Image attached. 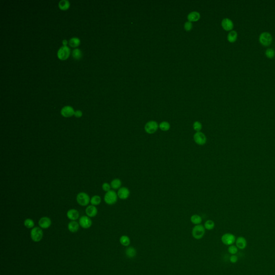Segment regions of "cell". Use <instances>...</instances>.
I'll return each mask as SVG.
<instances>
[{
    "instance_id": "6da1fadb",
    "label": "cell",
    "mask_w": 275,
    "mask_h": 275,
    "mask_svg": "<svg viewBox=\"0 0 275 275\" xmlns=\"http://www.w3.org/2000/svg\"><path fill=\"white\" fill-rule=\"evenodd\" d=\"M205 233V228L202 225H196L192 230V236L197 240L200 239L204 236Z\"/></svg>"
},
{
    "instance_id": "7a4b0ae2",
    "label": "cell",
    "mask_w": 275,
    "mask_h": 275,
    "mask_svg": "<svg viewBox=\"0 0 275 275\" xmlns=\"http://www.w3.org/2000/svg\"><path fill=\"white\" fill-rule=\"evenodd\" d=\"M118 195L116 192L113 190H110L107 192L104 196V201L106 203L111 205L116 203L118 200Z\"/></svg>"
},
{
    "instance_id": "3957f363",
    "label": "cell",
    "mask_w": 275,
    "mask_h": 275,
    "mask_svg": "<svg viewBox=\"0 0 275 275\" xmlns=\"http://www.w3.org/2000/svg\"><path fill=\"white\" fill-rule=\"evenodd\" d=\"M43 237V232L40 227L33 228L31 231V238L34 242H38L41 241Z\"/></svg>"
},
{
    "instance_id": "277c9868",
    "label": "cell",
    "mask_w": 275,
    "mask_h": 275,
    "mask_svg": "<svg viewBox=\"0 0 275 275\" xmlns=\"http://www.w3.org/2000/svg\"><path fill=\"white\" fill-rule=\"evenodd\" d=\"M76 200L80 205L85 206L88 205L90 203V199L87 194L85 192H80L76 196Z\"/></svg>"
},
{
    "instance_id": "5b68a950",
    "label": "cell",
    "mask_w": 275,
    "mask_h": 275,
    "mask_svg": "<svg viewBox=\"0 0 275 275\" xmlns=\"http://www.w3.org/2000/svg\"><path fill=\"white\" fill-rule=\"evenodd\" d=\"M159 128V125H158L156 122L154 120H151L145 124L144 128L146 133H147L148 134H153L157 131Z\"/></svg>"
},
{
    "instance_id": "8992f818",
    "label": "cell",
    "mask_w": 275,
    "mask_h": 275,
    "mask_svg": "<svg viewBox=\"0 0 275 275\" xmlns=\"http://www.w3.org/2000/svg\"><path fill=\"white\" fill-rule=\"evenodd\" d=\"M71 50L67 46H63L58 50L57 56L61 60H66L70 56Z\"/></svg>"
},
{
    "instance_id": "52a82bcc",
    "label": "cell",
    "mask_w": 275,
    "mask_h": 275,
    "mask_svg": "<svg viewBox=\"0 0 275 275\" xmlns=\"http://www.w3.org/2000/svg\"><path fill=\"white\" fill-rule=\"evenodd\" d=\"M236 237L232 233L224 234L221 238L222 242L226 246H231L235 243L236 241Z\"/></svg>"
},
{
    "instance_id": "ba28073f",
    "label": "cell",
    "mask_w": 275,
    "mask_h": 275,
    "mask_svg": "<svg viewBox=\"0 0 275 275\" xmlns=\"http://www.w3.org/2000/svg\"><path fill=\"white\" fill-rule=\"evenodd\" d=\"M259 40L261 44H262L264 46H268L271 44L272 37L271 34L269 32H263L260 35Z\"/></svg>"
},
{
    "instance_id": "9c48e42d",
    "label": "cell",
    "mask_w": 275,
    "mask_h": 275,
    "mask_svg": "<svg viewBox=\"0 0 275 275\" xmlns=\"http://www.w3.org/2000/svg\"><path fill=\"white\" fill-rule=\"evenodd\" d=\"M194 140L196 144L200 146L205 145L207 141L206 136L202 132H196L194 135Z\"/></svg>"
},
{
    "instance_id": "30bf717a",
    "label": "cell",
    "mask_w": 275,
    "mask_h": 275,
    "mask_svg": "<svg viewBox=\"0 0 275 275\" xmlns=\"http://www.w3.org/2000/svg\"><path fill=\"white\" fill-rule=\"evenodd\" d=\"M79 224L80 226L84 228H89L92 226V220L90 219V218L88 216H82L79 219Z\"/></svg>"
},
{
    "instance_id": "8fae6325",
    "label": "cell",
    "mask_w": 275,
    "mask_h": 275,
    "mask_svg": "<svg viewBox=\"0 0 275 275\" xmlns=\"http://www.w3.org/2000/svg\"><path fill=\"white\" fill-rule=\"evenodd\" d=\"M74 113L75 111L74 109L71 106H65L61 110V115L66 118L71 117L74 115Z\"/></svg>"
},
{
    "instance_id": "7c38bea8",
    "label": "cell",
    "mask_w": 275,
    "mask_h": 275,
    "mask_svg": "<svg viewBox=\"0 0 275 275\" xmlns=\"http://www.w3.org/2000/svg\"><path fill=\"white\" fill-rule=\"evenodd\" d=\"M130 195V191L129 189L126 187H122L119 189L117 195L121 200H126L129 197Z\"/></svg>"
},
{
    "instance_id": "4fadbf2b",
    "label": "cell",
    "mask_w": 275,
    "mask_h": 275,
    "mask_svg": "<svg viewBox=\"0 0 275 275\" xmlns=\"http://www.w3.org/2000/svg\"><path fill=\"white\" fill-rule=\"evenodd\" d=\"M38 224L41 228L43 229H46L51 226L52 224V221L50 218L47 217H44L40 218V220H39Z\"/></svg>"
},
{
    "instance_id": "5bb4252c",
    "label": "cell",
    "mask_w": 275,
    "mask_h": 275,
    "mask_svg": "<svg viewBox=\"0 0 275 275\" xmlns=\"http://www.w3.org/2000/svg\"><path fill=\"white\" fill-rule=\"evenodd\" d=\"M235 244L238 249L243 250L247 247V242L246 239L243 236H239L236 239Z\"/></svg>"
},
{
    "instance_id": "9a60e30c",
    "label": "cell",
    "mask_w": 275,
    "mask_h": 275,
    "mask_svg": "<svg viewBox=\"0 0 275 275\" xmlns=\"http://www.w3.org/2000/svg\"><path fill=\"white\" fill-rule=\"evenodd\" d=\"M221 25L225 30L230 31L233 29L234 24L233 22L230 19L226 18L222 20Z\"/></svg>"
},
{
    "instance_id": "2e32d148",
    "label": "cell",
    "mask_w": 275,
    "mask_h": 275,
    "mask_svg": "<svg viewBox=\"0 0 275 275\" xmlns=\"http://www.w3.org/2000/svg\"><path fill=\"white\" fill-rule=\"evenodd\" d=\"M97 209L94 205H89L86 209V215L89 217H94L97 214Z\"/></svg>"
},
{
    "instance_id": "e0dca14e",
    "label": "cell",
    "mask_w": 275,
    "mask_h": 275,
    "mask_svg": "<svg viewBox=\"0 0 275 275\" xmlns=\"http://www.w3.org/2000/svg\"><path fill=\"white\" fill-rule=\"evenodd\" d=\"M67 216L69 219L72 221H75L79 217V213L75 209H71L67 213Z\"/></svg>"
},
{
    "instance_id": "ac0fdd59",
    "label": "cell",
    "mask_w": 275,
    "mask_h": 275,
    "mask_svg": "<svg viewBox=\"0 0 275 275\" xmlns=\"http://www.w3.org/2000/svg\"><path fill=\"white\" fill-rule=\"evenodd\" d=\"M68 228L69 231L75 233L79 229V224L75 221H72L68 223Z\"/></svg>"
},
{
    "instance_id": "d6986e66",
    "label": "cell",
    "mask_w": 275,
    "mask_h": 275,
    "mask_svg": "<svg viewBox=\"0 0 275 275\" xmlns=\"http://www.w3.org/2000/svg\"><path fill=\"white\" fill-rule=\"evenodd\" d=\"M200 14L198 12H190L187 16V20L189 22H196L200 19Z\"/></svg>"
},
{
    "instance_id": "ffe728a7",
    "label": "cell",
    "mask_w": 275,
    "mask_h": 275,
    "mask_svg": "<svg viewBox=\"0 0 275 275\" xmlns=\"http://www.w3.org/2000/svg\"><path fill=\"white\" fill-rule=\"evenodd\" d=\"M125 254L130 259H132V258H134L136 256V251L134 248L130 247L126 249L125 251Z\"/></svg>"
},
{
    "instance_id": "44dd1931",
    "label": "cell",
    "mask_w": 275,
    "mask_h": 275,
    "mask_svg": "<svg viewBox=\"0 0 275 275\" xmlns=\"http://www.w3.org/2000/svg\"><path fill=\"white\" fill-rule=\"evenodd\" d=\"M120 243L124 246H128L130 244V243H131V241H130V238L127 236V235H123L120 237Z\"/></svg>"
},
{
    "instance_id": "7402d4cb",
    "label": "cell",
    "mask_w": 275,
    "mask_h": 275,
    "mask_svg": "<svg viewBox=\"0 0 275 275\" xmlns=\"http://www.w3.org/2000/svg\"><path fill=\"white\" fill-rule=\"evenodd\" d=\"M70 7V3L67 0H62L59 3V7L62 10H66Z\"/></svg>"
},
{
    "instance_id": "603a6c76",
    "label": "cell",
    "mask_w": 275,
    "mask_h": 275,
    "mask_svg": "<svg viewBox=\"0 0 275 275\" xmlns=\"http://www.w3.org/2000/svg\"><path fill=\"white\" fill-rule=\"evenodd\" d=\"M238 33L235 31H231L227 36V39L230 43H234L236 40Z\"/></svg>"
},
{
    "instance_id": "cb8c5ba5",
    "label": "cell",
    "mask_w": 275,
    "mask_h": 275,
    "mask_svg": "<svg viewBox=\"0 0 275 275\" xmlns=\"http://www.w3.org/2000/svg\"><path fill=\"white\" fill-rule=\"evenodd\" d=\"M190 220L192 223L195 224L196 225H200V223H202V218L200 216L198 215H194L191 217Z\"/></svg>"
},
{
    "instance_id": "d4e9b609",
    "label": "cell",
    "mask_w": 275,
    "mask_h": 275,
    "mask_svg": "<svg viewBox=\"0 0 275 275\" xmlns=\"http://www.w3.org/2000/svg\"><path fill=\"white\" fill-rule=\"evenodd\" d=\"M122 185V181L118 179H113L111 182V187L113 189H120Z\"/></svg>"
},
{
    "instance_id": "484cf974",
    "label": "cell",
    "mask_w": 275,
    "mask_h": 275,
    "mask_svg": "<svg viewBox=\"0 0 275 275\" xmlns=\"http://www.w3.org/2000/svg\"><path fill=\"white\" fill-rule=\"evenodd\" d=\"M80 44V40L79 38L76 37L72 38L69 40V45L72 48H76Z\"/></svg>"
},
{
    "instance_id": "4316f807",
    "label": "cell",
    "mask_w": 275,
    "mask_h": 275,
    "mask_svg": "<svg viewBox=\"0 0 275 275\" xmlns=\"http://www.w3.org/2000/svg\"><path fill=\"white\" fill-rule=\"evenodd\" d=\"M72 56L76 60H79L82 57V53L80 49L75 48L72 52Z\"/></svg>"
},
{
    "instance_id": "83f0119b",
    "label": "cell",
    "mask_w": 275,
    "mask_h": 275,
    "mask_svg": "<svg viewBox=\"0 0 275 275\" xmlns=\"http://www.w3.org/2000/svg\"><path fill=\"white\" fill-rule=\"evenodd\" d=\"M90 203L92 205H98L101 203V198L99 196L95 195L92 197L90 200Z\"/></svg>"
},
{
    "instance_id": "f1b7e54d",
    "label": "cell",
    "mask_w": 275,
    "mask_h": 275,
    "mask_svg": "<svg viewBox=\"0 0 275 275\" xmlns=\"http://www.w3.org/2000/svg\"><path fill=\"white\" fill-rule=\"evenodd\" d=\"M215 226V223L211 220H208L204 223V227L207 230H212Z\"/></svg>"
},
{
    "instance_id": "f546056e",
    "label": "cell",
    "mask_w": 275,
    "mask_h": 275,
    "mask_svg": "<svg viewBox=\"0 0 275 275\" xmlns=\"http://www.w3.org/2000/svg\"><path fill=\"white\" fill-rule=\"evenodd\" d=\"M159 128L163 131H168L170 128V125L167 122L164 121L159 124Z\"/></svg>"
},
{
    "instance_id": "4dcf8cb0",
    "label": "cell",
    "mask_w": 275,
    "mask_h": 275,
    "mask_svg": "<svg viewBox=\"0 0 275 275\" xmlns=\"http://www.w3.org/2000/svg\"><path fill=\"white\" fill-rule=\"evenodd\" d=\"M24 226L28 228H32L35 226V223L33 220L31 219H26L24 221Z\"/></svg>"
},
{
    "instance_id": "1f68e13d",
    "label": "cell",
    "mask_w": 275,
    "mask_h": 275,
    "mask_svg": "<svg viewBox=\"0 0 275 275\" xmlns=\"http://www.w3.org/2000/svg\"><path fill=\"white\" fill-rule=\"evenodd\" d=\"M228 251L231 255H235L238 251V248L236 246V245L232 244L229 246L228 248Z\"/></svg>"
},
{
    "instance_id": "d6a6232c",
    "label": "cell",
    "mask_w": 275,
    "mask_h": 275,
    "mask_svg": "<svg viewBox=\"0 0 275 275\" xmlns=\"http://www.w3.org/2000/svg\"><path fill=\"white\" fill-rule=\"evenodd\" d=\"M193 128H194V130L196 131V132H200L202 129V125L200 122L196 121L195 122H194V123L193 124Z\"/></svg>"
},
{
    "instance_id": "836d02e7",
    "label": "cell",
    "mask_w": 275,
    "mask_h": 275,
    "mask_svg": "<svg viewBox=\"0 0 275 275\" xmlns=\"http://www.w3.org/2000/svg\"><path fill=\"white\" fill-rule=\"evenodd\" d=\"M265 55L269 58H272L275 56V52L272 48H268L265 51Z\"/></svg>"
},
{
    "instance_id": "e575fe53",
    "label": "cell",
    "mask_w": 275,
    "mask_h": 275,
    "mask_svg": "<svg viewBox=\"0 0 275 275\" xmlns=\"http://www.w3.org/2000/svg\"><path fill=\"white\" fill-rule=\"evenodd\" d=\"M192 28V24L190 22H187L184 24V29L187 31H190Z\"/></svg>"
},
{
    "instance_id": "d590c367",
    "label": "cell",
    "mask_w": 275,
    "mask_h": 275,
    "mask_svg": "<svg viewBox=\"0 0 275 275\" xmlns=\"http://www.w3.org/2000/svg\"><path fill=\"white\" fill-rule=\"evenodd\" d=\"M111 187V185H110L108 183H104L102 185V189H103L104 191H109L110 190Z\"/></svg>"
},
{
    "instance_id": "8d00e7d4",
    "label": "cell",
    "mask_w": 275,
    "mask_h": 275,
    "mask_svg": "<svg viewBox=\"0 0 275 275\" xmlns=\"http://www.w3.org/2000/svg\"><path fill=\"white\" fill-rule=\"evenodd\" d=\"M230 262L231 263H236L238 261V257L237 256H236L235 255H232L230 257Z\"/></svg>"
},
{
    "instance_id": "74e56055",
    "label": "cell",
    "mask_w": 275,
    "mask_h": 275,
    "mask_svg": "<svg viewBox=\"0 0 275 275\" xmlns=\"http://www.w3.org/2000/svg\"><path fill=\"white\" fill-rule=\"evenodd\" d=\"M82 112L81 111V110H77L75 111V113H74V116L76 118H80L82 116Z\"/></svg>"
},
{
    "instance_id": "f35d334b",
    "label": "cell",
    "mask_w": 275,
    "mask_h": 275,
    "mask_svg": "<svg viewBox=\"0 0 275 275\" xmlns=\"http://www.w3.org/2000/svg\"><path fill=\"white\" fill-rule=\"evenodd\" d=\"M68 44V41L67 40L65 39V40L62 41V44L64 45V46H67V45Z\"/></svg>"
}]
</instances>
